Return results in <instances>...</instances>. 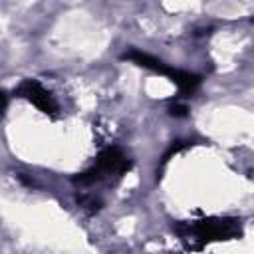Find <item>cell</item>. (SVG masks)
<instances>
[{"label": "cell", "mask_w": 254, "mask_h": 254, "mask_svg": "<svg viewBox=\"0 0 254 254\" xmlns=\"http://www.w3.org/2000/svg\"><path fill=\"white\" fill-rule=\"evenodd\" d=\"M14 95L28 99V101H30L32 105H36L42 113L56 115V111H58V103H56V99L52 97V93H50L48 89H44L36 79H26V81H22V83L14 89Z\"/></svg>", "instance_id": "3"}, {"label": "cell", "mask_w": 254, "mask_h": 254, "mask_svg": "<svg viewBox=\"0 0 254 254\" xmlns=\"http://www.w3.org/2000/svg\"><path fill=\"white\" fill-rule=\"evenodd\" d=\"M169 79L179 87V91H181L183 97L192 95L198 89V85H200V75L190 73V71H185V69H177V67H173Z\"/></svg>", "instance_id": "5"}, {"label": "cell", "mask_w": 254, "mask_h": 254, "mask_svg": "<svg viewBox=\"0 0 254 254\" xmlns=\"http://www.w3.org/2000/svg\"><path fill=\"white\" fill-rule=\"evenodd\" d=\"M131 169V161L119 147H107L97 155V161L91 169L79 173L73 181L77 185H95L105 177H121Z\"/></svg>", "instance_id": "2"}, {"label": "cell", "mask_w": 254, "mask_h": 254, "mask_svg": "<svg viewBox=\"0 0 254 254\" xmlns=\"http://www.w3.org/2000/svg\"><path fill=\"white\" fill-rule=\"evenodd\" d=\"M169 113L173 117H185L189 113V107H187V103H175V105L169 107Z\"/></svg>", "instance_id": "6"}, {"label": "cell", "mask_w": 254, "mask_h": 254, "mask_svg": "<svg viewBox=\"0 0 254 254\" xmlns=\"http://www.w3.org/2000/svg\"><path fill=\"white\" fill-rule=\"evenodd\" d=\"M123 60H129V62H133V64H137V65H141V67H145V69H151V71H155V73H161V75H171V71H173V67H169L165 62H161V60H157V58H153V56H149V54H145V52H139V50H129V52H125L123 54Z\"/></svg>", "instance_id": "4"}, {"label": "cell", "mask_w": 254, "mask_h": 254, "mask_svg": "<svg viewBox=\"0 0 254 254\" xmlns=\"http://www.w3.org/2000/svg\"><path fill=\"white\" fill-rule=\"evenodd\" d=\"M6 105H8V95L4 91H0V113L6 109Z\"/></svg>", "instance_id": "7"}, {"label": "cell", "mask_w": 254, "mask_h": 254, "mask_svg": "<svg viewBox=\"0 0 254 254\" xmlns=\"http://www.w3.org/2000/svg\"><path fill=\"white\" fill-rule=\"evenodd\" d=\"M175 232L183 238L192 236L194 240L200 242L198 246H202V244L214 242V240L238 238L242 234V224L238 218H202V220H196L192 224L179 222L175 226Z\"/></svg>", "instance_id": "1"}]
</instances>
